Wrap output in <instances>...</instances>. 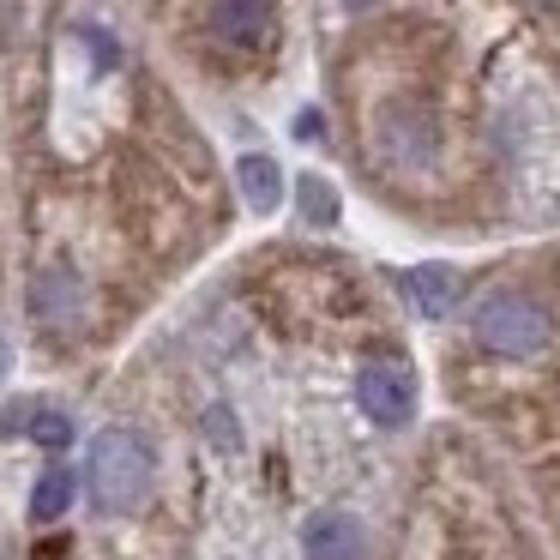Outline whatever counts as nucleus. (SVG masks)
I'll return each mask as SVG.
<instances>
[{
    "mask_svg": "<svg viewBox=\"0 0 560 560\" xmlns=\"http://www.w3.org/2000/svg\"><path fill=\"white\" fill-rule=\"evenodd\" d=\"M343 7H350V13H368V7H380V0H343Z\"/></svg>",
    "mask_w": 560,
    "mask_h": 560,
    "instance_id": "14",
    "label": "nucleus"
},
{
    "mask_svg": "<svg viewBox=\"0 0 560 560\" xmlns=\"http://www.w3.org/2000/svg\"><path fill=\"white\" fill-rule=\"evenodd\" d=\"M25 428H31V440H43V446H67V440H73V422H67L61 410H37Z\"/></svg>",
    "mask_w": 560,
    "mask_h": 560,
    "instance_id": "11",
    "label": "nucleus"
},
{
    "mask_svg": "<svg viewBox=\"0 0 560 560\" xmlns=\"http://www.w3.org/2000/svg\"><path fill=\"white\" fill-rule=\"evenodd\" d=\"M440 151V133H434V115L428 109H410V103H398V109L380 121V158L392 163V170H416V163H434Z\"/></svg>",
    "mask_w": 560,
    "mask_h": 560,
    "instance_id": "3",
    "label": "nucleus"
},
{
    "mask_svg": "<svg viewBox=\"0 0 560 560\" xmlns=\"http://www.w3.org/2000/svg\"><path fill=\"white\" fill-rule=\"evenodd\" d=\"M302 555L307 560H368V536L350 512H314L302 524Z\"/></svg>",
    "mask_w": 560,
    "mask_h": 560,
    "instance_id": "6",
    "label": "nucleus"
},
{
    "mask_svg": "<svg viewBox=\"0 0 560 560\" xmlns=\"http://www.w3.org/2000/svg\"><path fill=\"white\" fill-rule=\"evenodd\" d=\"M211 434H218L223 446H235V422H230V410H211Z\"/></svg>",
    "mask_w": 560,
    "mask_h": 560,
    "instance_id": "12",
    "label": "nucleus"
},
{
    "mask_svg": "<svg viewBox=\"0 0 560 560\" xmlns=\"http://www.w3.org/2000/svg\"><path fill=\"white\" fill-rule=\"evenodd\" d=\"M470 331H476V343H482V350L506 355V362H530V355L548 350V338H555V319H548V307L530 302V295L494 290L482 307H476Z\"/></svg>",
    "mask_w": 560,
    "mask_h": 560,
    "instance_id": "2",
    "label": "nucleus"
},
{
    "mask_svg": "<svg viewBox=\"0 0 560 560\" xmlns=\"http://www.w3.org/2000/svg\"><path fill=\"white\" fill-rule=\"evenodd\" d=\"M302 211H307V223H331V218H338V194L307 175V182H302Z\"/></svg>",
    "mask_w": 560,
    "mask_h": 560,
    "instance_id": "10",
    "label": "nucleus"
},
{
    "mask_svg": "<svg viewBox=\"0 0 560 560\" xmlns=\"http://www.w3.org/2000/svg\"><path fill=\"white\" fill-rule=\"evenodd\" d=\"M235 182H242V199L254 211H278L283 206V170H278V158H266V151H247V158L235 163Z\"/></svg>",
    "mask_w": 560,
    "mask_h": 560,
    "instance_id": "8",
    "label": "nucleus"
},
{
    "mask_svg": "<svg viewBox=\"0 0 560 560\" xmlns=\"http://www.w3.org/2000/svg\"><path fill=\"white\" fill-rule=\"evenodd\" d=\"M404 295H410V307L422 319H446L452 302H458V271L452 266H416V271H404Z\"/></svg>",
    "mask_w": 560,
    "mask_h": 560,
    "instance_id": "7",
    "label": "nucleus"
},
{
    "mask_svg": "<svg viewBox=\"0 0 560 560\" xmlns=\"http://www.w3.org/2000/svg\"><path fill=\"white\" fill-rule=\"evenodd\" d=\"M295 133H302V139H319V133H326V121H319V115H302V121H295Z\"/></svg>",
    "mask_w": 560,
    "mask_h": 560,
    "instance_id": "13",
    "label": "nucleus"
},
{
    "mask_svg": "<svg viewBox=\"0 0 560 560\" xmlns=\"http://www.w3.org/2000/svg\"><path fill=\"white\" fill-rule=\"evenodd\" d=\"M355 404H362L368 422L404 428L410 410H416V380L404 374V368H392V362H374V368H362V380H355Z\"/></svg>",
    "mask_w": 560,
    "mask_h": 560,
    "instance_id": "4",
    "label": "nucleus"
},
{
    "mask_svg": "<svg viewBox=\"0 0 560 560\" xmlns=\"http://www.w3.org/2000/svg\"><path fill=\"white\" fill-rule=\"evenodd\" d=\"M211 31L230 49H266L271 31H278V13H271V0H211Z\"/></svg>",
    "mask_w": 560,
    "mask_h": 560,
    "instance_id": "5",
    "label": "nucleus"
},
{
    "mask_svg": "<svg viewBox=\"0 0 560 560\" xmlns=\"http://www.w3.org/2000/svg\"><path fill=\"white\" fill-rule=\"evenodd\" d=\"M151 482H158V452L145 434L133 428H103L85 452V494L103 518H121V512L145 506Z\"/></svg>",
    "mask_w": 560,
    "mask_h": 560,
    "instance_id": "1",
    "label": "nucleus"
},
{
    "mask_svg": "<svg viewBox=\"0 0 560 560\" xmlns=\"http://www.w3.org/2000/svg\"><path fill=\"white\" fill-rule=\"evenodd\" d=\"M67 506H73V470H67V464H49V470L37 476V488H31V518L55 524Z\"/></svg>",
    "mask_w": 560,
    "mask_h": 560,
    "instance_id": "9",
    "label": "nucleus"
}]
</instances>
